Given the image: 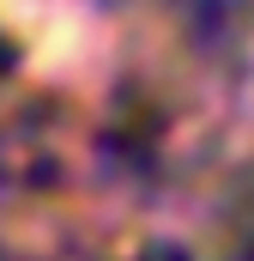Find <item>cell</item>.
Instances as JSON below:
<instances>
[{"mask_svg": "<svg viewBox=\"0 0 254 261\" xmlns=\"http://www.w3.org/2000/svg\"><path fill=\"white\" fill-rule=\"evenodd\" d=\"M133 261H188L182 249H170V243H151V249H139Z\"/></svg>", "mask_w": 254, "mask_h": 261, "instance_id": "cell-1", "label": "cell"}, {"mask_svg": "<svg viewBox=\"0 0 254 261\" xmlns=\"http://www.w3.org/2000/svg\"><path fill=\"white\" fill-rule=\"evenodd\" d=\"M6 67H12V49H6V43H0V79H6Z\"/></svg>", "mask_w": 254, "mask_h": 261, "instance_id": "cell-2", "label": "cell"}]
</instances>
